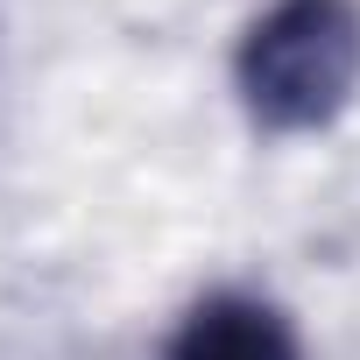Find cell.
I'll list each match as a JSON object with an SVG mask.
<instances>
[{
    "label": "cell",
    "mask_w": 360,
    "mask_h": 360,
    "mask_svg": "<svg viewBox=\"0 0 360 360\" xmlns=\"http://www.w3.org/2000/svg\"><path fill=\"white\" fill-rule=\"evenodd\" d=\"M162 360H304V353H297V332L276 304L219 290V297L191 304V318L176 325Z\"/></svg>",
    "instance_id": "obj_2"
},
{
    "label": "cell",
    "mask_w": 360,
    "mask_h": 360,
    "mask_svg": "<svg viewBox=\"0 0 360 360\" xmlns=\"http://www.w3.org/2000/svg\"><path fill=\"white\" fill-rule=\"evenodd\" d=\"M233 78L269 134L325 127L360 85V8L353 0H276L248 29Z\"/></svg>",
    "instance_id": "obj_1"
}]
</instances>
